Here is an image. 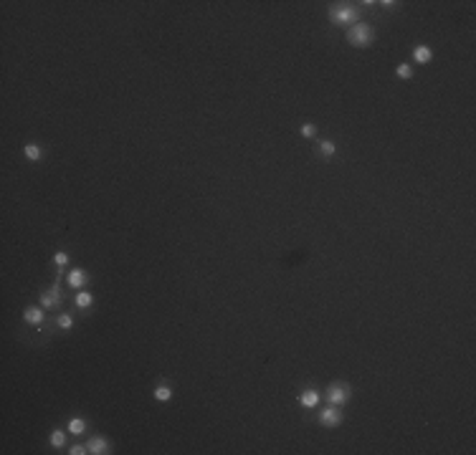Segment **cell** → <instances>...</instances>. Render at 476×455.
<instances>
[{
	"label": "cell",
	"mask_w": 476,
	"mask_h": 455,
	"mask_svg": "<svg viewBox=\"0 0 476 455\" xmlns=\"http://www.w3.org/2000/svg\"><path fill=\"white\" fill-rule=\"evenodd\" d=\"M329 21L334 26H355L360 23V8H355L352 3H334L329 8Z\"/></svg>",
	"instance_id": "obj_1"
},
{
	"label": "cell",
	"mask_w": 476,
	"mask_h": 455,
	"mask_svg": "<svg viewBox=\"0 0 476 455\" xmlns=\"http://www.w3.org/2000/svg\"><path fill=\"white\" fill-rule=\"evenodd\" d=\"M373 38H375V33H373V28H370L367 23H355V26H349V30H347V41H349V46H355V48H367L370 43H373Z\"/></svg>",
	"instance_id": "obj_2"
},
{
	"label": "cell",
	"mask_w": 476,
	"mask_h": 455,
	"mask_svg": "<svg viewBox=\"0 0 476 455\" xmlns=\"http://www.w3.org/2000/svg\"><path fill=\"white\" fill-rule=\"evenodd\" d=\"M349 397H352V390H349L347 382H332L329 387H327V399H329V405L342 407Z\"/></svg>",
	"instance_id": "obj_3"
},
{
	"label": "cell",
	"mask_w": 476,
	"mask_h": 455,
	"mask_svg": "<svg viewBox=\"0 0 476 455\" xmlns=\"http://www.w3.org/2000/svg\"><path fill=\"white\" fill-rule=\"evenodd\" d=\"M342 420H345V415H342V410L337 405H329V407H324L319 412V423L324 427H337V425H342Z\"/></svg>",
	"instance_id": "obj_4"
},
{
	"label": "cell",
	"mask_w": 476,
	"mask_h": 455,
	"mask_svg": "<svg viewBox=\"0 0 476 455\" xmlns=\"http://www.w3.org/2000/svg\"><path fill=\"white\" fill-rule=\"evenodd\" d=\"M41 306H43V309H56V306H61L59 284H54L48 291H43V293H41Z\"/></svg>",
	"instance_id": "obj_5"
},
{
	"label": "cell",
	"mask_w": 476,
	"mask_h": 455,
	"mask_svg": "<svg viewBox=\"0 0 476 455\" xmlns=\"http://www.w3.org/2000/svg\"><path fill=\"white\" fill-rule=\"evenodd\" d=\"M86 448H89V453H92V455H109V453H112L109 440H107V437H99V435H94L92 440L86 443Z\"/></svg>",
	"instance_id": "obj_6"
},
{
	"label": "cell",
	"mask_w": 476,
	"mask_h": 455,
	"mask_svg": "<svg viewBox=\"0 0 476 455\" xmlns=\"http://www.w3.org/2000/svg\"><path fill=\"white\" fill-rule=\"evenodd\" d=\"M43 306H26L23 309V319H26V324H31V326H41L43 324Z\"/></svg>",
	"instance_id": "obj_7"
},
{
	"label": "cell",
	"mask_w": 476,
	"mask_h": 455,
	"mask_svg": "<svg viewBox=\"0 0 476 455\" xmlns=\"http://www.w3.org/2000/svg\"><path fill=\"white\" fill-rule=\"evenodd\" d=\"M299 405H302L304 410H314L317 405H319V392H317V390H304L302 395H299Z\"/></svg>",
	"instance_id": "obj_8"
},
{
	"label": "cell",
	"mask_w": 476,
	"mask_h": 455,
	"mask_svg": "<svg viewBox=\"0 0 476 455\" xmlns=\"http://www.w3.org/2000/svg\"><path fill=\"white\" fill-rule=\"evenodd\" d=\"M431 58H433V51H431V46L420 43V46H415V48H413V61H415V63L426 66V63H431Z\"/></svg>",
	"instance_id": "obj_9"
},
{
	"label": "cell",
	"mask_w": 476,
	"mask_h": 455,
	"mask_svg": "<svg viewBox=\"0 0 476 455\" xmlns=\"http://www.w3.org/2000/svg\"><path fill=\"white\" fill-rule=\"evenodd\" d=\"M66 281H68V286H71V288H84L86 286V271L84 268H74L71 273L66 276Z\"/></svg>",
	"instance_id": "obj_10"
},
{
	"label": "cell",
	"mask_w": 476,
	"mask_h": 455,
	"mask_svg": "<svg viewBox=\"0 0 476 455\" xmlns=\"http://www.w3.org/2000/svg\"><path fill=\"white\" fill-rule=\"evenodd\" d=\"M152 397L157 402H170L172 399V387H170V384H157V387L152 390Z\"/></svg>",
	"instance_id": "obj_11"
},
{
	"label": "cell",
	"mask_w": 476,
	"mask_h": 455,
	"mask_svg": "<svg viewBox=\"0 0 476 455\" xmlns=\"http://www.w3.org/2000/svg\"><path fill=\"white\" fill-rule=\"evenodd\" d=\"M74 304H76V309H92V304H94V296L89 293V291H79L76 296H74Z\"/></svg>",
	"instance_id": "obj_12"
},
{
	"label": "cell",
	"mask_w": 476,
	"mask_h": 455,
	"mask_svg": "<svg viewBox=\"0 0 476 455\" xmlns=\"http://www.w3.org/2000/svg\"><path fill=\"white\" fill-rule=\"evenodd\" d=\"M23 154L28 157L31 162H38L41 157H43V149H41V144H36V142H28V144L23 147Z\"/></svg>",
	"instance_id": "obj_13"
},
{
	"label": "cell",
	"mask_w": 476,
	"mask_h": 455,
	"mask_svg": "<svg viewBox=\"0 0 476 455\" xmlns=\"http://www.w3.org/2000/svg\"><path fill=\"white\" fill-rule=\"evenodd\" d=\"M66 430L74 432V435L86 432V420H84V417H71V420H68V425H66Z\"/></svg>",
	"instance_id": "obj_14"
},
{
	"label": "cell",
	"mask_w": 476,
	"mask_h": 455,
	"mask_svg": "<svg viewBox=\"0 0 476 455\" xmlns=\"http://www.w3.org/2000/svg\"><path fill=\"white\" fill-rule=\"evenodd\" d=\"M48 443H51V448H56V450H59V448H63V445H66V432L56 427L54 432L48 435Z\"/></svg>",
	"instance_id": "obj_15"
},
{
	"label": "cell",
	"mask_w": 476,
	"mask_h": 455,
	"mask_svg": "<svg viewBox=\"0 0 476 455\" xmlns=\"http://www.w3.org/2000/svg\"><path fill=\"white\" fill-rule=\"evenodd\" d=\"M319 152L324 157H334V154H337V144H334L332 139H322V142H319Z\"/></svg>",
	"instance_id": "obj_16"
},
{
	"label": "cell",
	"mask_w": 476,
	"mask_h": 455,
	"mask_svg": "<svg viewBox=\"0 0 476 455\" xmlns=\"http://www.w3.org/2000/svg\"><path fill=\"white\" fill-rule=\"evenodd\" d=\"M51 260H54V266H59L56 271H63V268L68 266V253H63V251H56V253H54V258H51Z\"/></svg>",
	"instance_id": "obj_17"
},
{
	"label": "cell",
	"mask_w": 476,
	"mask_h": 455,
	"mask_svg": "<svg viewBox=\"0 0 476 455\" xmlns=\"http://www.w3.org/2000/svg\"><path fill=\"white\" fill-rule=\"evenodd\" d=\"M395 76H398V79H411V76H413V68H411L408 63H400V66L395 68Z\"/></svg>",
	"instance_id": "obj_18"
},
{
	"label": "cell",
	"mask_w": 476,
	"mask_h": 455,
	"mask_svg": "<svg viewBox=\"0 0 476 455\" xmlns=\"http://www.w3.org/2000/svg\"><path fill=\"white\" fill-rule=\"evenodd\" d=\"M74 326V319L71 316H68V313H61V316H59V329H63V331H68V329H71Z\"/></svg>",
	"instance_id": "obj_19"
},
{
	"label": "cell",
	"mask_w": 476,
	"mask_h": 455,
	"mask_svg": "<svg viewBox=\"0 0 476 455\" xmlns=\"http://www.w3.org/2000/svg\"><path fill=\"white\" fill-rule=\"evenodd\" d=\"M299 132H302V137H307V139H312V137L317 134V127L312 124V121H307V124H302V129H299Z\"/></svg>",
	"instance_id": "obj_20"
},
{
	"label": "cell",
	"mask_w": 476,
	"mask_h": 455,
	"mask_svg": "<svg viewBox=\"0 0 476 455\" xmlns=\"http://www.w3.org/2000/svg\"><path fill=\"white\" fill-rule=\"evenodd\" d=\"M86 453H89L86 445H71V450H68V455H86Z\"/></svg>",
	"instance_id": "obj_21"
},
{
	"label": "cell",
	"mask_w": 476,
	"mask_h": 455,
	"mask_svg": "<svg viewBox=\"0 0 476 455\" xmlns=\"http://www.w3.org/2000/svg\"><path fill=\"white\" fill-rule=\"evenodd\" d=\"M378 5H382L385 10H393V8H398L400 3H395V0H382V3H378Z\"/></svg>",
	"instance_id": "obj_22"
}]
</instances>
